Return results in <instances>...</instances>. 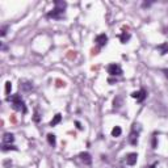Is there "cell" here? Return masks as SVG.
Wrapping results in <instances>:
<instances>
[{
  "instance_id": "ffe728a7",
  "label": "cell",
  "mask_w": 168,
  "mask_h": 168,
  "mask_svg": "<svg viewBox=\"0 0 168 168\" xmlns=\"http://www.w3.org/2000/svg\"><path fill=\"white\" fill-rule=\"evenodd\" d=\"M34 121H36V122H38V121H40V116H38L37 110H36V114H34Z\"/></svg>"
},
{
  "instance_id": "8992f818",
  "label": "cell",
  "mask_w": 168,
  "mask_h": 168,
  "mask_svg": "<svg viewBox=\"0 0 168 168\" xmlns=\"http://www.w3.org/2000/svg\"><path fill=\"white\" fill-rule=\"evenodd\" d=\"M106 42H108V36H106V34H104V33H103V34H99V36L96 37V43L99 45L100 47H103V46H105V45H106Z\"/></svg>"
},
{
  "instance_id": "ba28073f",
  "label": "cell",
  "mask_w": 168,
  "mask_h": 168,
  "mask_svg": "<svg viewBox=\"0 0 168 168\" xmlns=\"http://www.w3.org/2000/svg\"><path fill=\"white\" fill-rule=\"evenodd\" d=\"M79 156L84 164H91V163H92V158H91V155H89L88 152H82Z\"/></svg>"
},
{
  "instance_id": "e0dca14e",
  "label": "cell",
  "mask_w": 168,
  "mask_h": 168,
  "mask_svg": "<svg viewBox=\"0 0 168 168\" xmlns=\"http://www.w3.org/2000/svg\"><path fill=\"white\" fill-rule=\"evenodd\" d=\"M121 97H117V99H114V101H113V104H114V108H120V104H121Z\"/></svg>"
},
{
  "instance_id": "52a82bcc",
  "label": "cell",
  "mask_w": 168,
  "mask_h": 168,
  "mask_svg": "<svg viewBox=\"0 0 168 168\" xmlns=\"http://www.w3.org/2000/svg\"><path fill=\"white\" fill-rule=\"evenodd\" d=\"M137 159H138V155L135 152H131V154H129L126 156V163L129 165H134L137 163Z\"/></svg>"
},
{
  "instance_id": "5b68a950",
  "label": "cell",
  "mask_w": 168,
  "mask_h": 168,
  "mask_svg": "<svg viewBox=\"0 0 168 168\" xmlns=\"http://www.w3.org/2000/svg\"><path fill=\"white\" fill-rule=\"evenodd\" d=\"M129 142L131 144H135L138 143V131L135 130V124L133 125V129H131V133H130V137H129Z\"/></svg>"
},
{
  "instance_id": "3957f363",
  "label": "cell",
  "mask_w": 168,
  "mask_h": 168,
  "mask_svg": "<svg viewBox=\"0 0 168 168\" xmlns=\"http://www.w3.org/2000/svg\"><path fill=\"white\" fill-rule=\"evenodd\" d=\"M108 74H110L112 76H120L122 75V69H121L120 65L112 63V65L108 66Z\"/></svg>"
},
{
  "instance_id": "4fadbf2b",
  "label": "cell",
  "mask_w": 168,
  "mask_h": 168,
  "mask_svg": "<svg viewBox=\"0 0 168 168\" xmlns=\"http://www.w3.org/2000/svg\"><path fill=\"white\" fill-rule=\"evenodd\" d=\"M130 37H131L130 33H126V32H124V33L121 34V42H122V43H126V42L130 40Z\"/></svg>"
},
{
  "instance_id": "2e32d148",
  "label": "cell",
  "mask_w": 168,
  "mask_h": 168,
  "mask_svg": "<svg viewBox=\"0 0 168 168\" xmlns=\"http://www.w3.org/2000/svg\"><path fill=\"white\" fill-rule=\"evenodd\" d=\"M11 89H12V84H11V82H7L5 83V93L7 95L11 93Z\"/></svg>"
},
{
  "instance_id": "ac0fdd59",
  "label": "cell",
  "mask_w": 168,
  "mask_h": 168,
  "mask_svg": "<svg viewBox=\"0 0 168 168\" xmlns=\"http://www.w3.org/2000/svg\"><path fill=\"white\" fill-rule=\"evenodd\" d=\"M7 28L8 26H3V28H1V33H0V34H1V37H4V36H5V33H7Z\"/></svg>"
},
{
  "instance_id": "7c38bea8",
  "label": "cell",
  "mask_w": 168,
  "mask_h": 168,
  "mask_svg": "<svg viewBox=\"0 0 168 168\" xmlns=\"http://www.w3.org/2000/svg\"><path fill=\"white\" fill-rule=\"evenodd\" d=\"M47 142H49V144H50V146H53V147H54L55 143H57L54 134H47Z\"/></svg>"
},
{
  "instance_id": "9a60e30c",
  "label": "cell",
  "mask_w": 168,
  "mask_h": 168,
  "mask_svg": "<svg viewBox=\"0 0 168 168\" xmlns=\"http://www.w3.org/2000/svg\"><path fill=\"white\" fill-rule=\"evenodd\" d=\"M1 150H3V151H8V150H14V151H17L18 148L16 147V146H11V144H4V143H3V146H1Z\"/></svg>"
},
{
  "instance_id": "5bb4252c",
  "label": "cell",
  "mask_w": 168,
  "mask_h": 168,
  "mask_svg": "<svg viewBox=\"0 0 168 168\" xmlns=\"http://www.w3.org/2000/svg\"><path fill=\"white\" fill-rule=\"evenodd\" d=\"M121 133H122V130H121L120 126L113 127V130H112V135H113V137H120Z\"/></svg>"
},
{
  "instance_id": "8fae6325",
  "label": "cell",
  "mask_w": 168,
  "mask_h": 168,
  "mask_svg": "<svg viewBox=\"0 0 168 168\" xmlns=\"http://www.w3.org/2000/svg\"><path fill=\"white\" fill-rule=\"evenodd\" d=\"M158 50L160 51L161 55L167 54V53H168V43H163V45H160V46H158Z\"/></svg>"
},
{
  "instance_id": "7a4b0ae2",
  "label": "cell",
  "mask_w": 168,
  "mask_h": 168,
  "mask_svg": "<svg viewBox=\"0 0 168 168\" xmlns=\"http://www.w3.org/2000/svg\"><path fill=\"white\" fill-rule=\"evenodd\" d=\"M11 103H12V106H13L14 110H20L22 113H26V106H25V103L22 101V99L20 97V95H13V96L8 97Z\"/></svg>"
},
{
  "instance_id": "603a6c76",
  "label": "cell",
  "mask_w": 168,
  "mask_h": 168,
  "mask_svg": "<svg viewBox=\"0 0 168 168\" xmlns=\"http://www.w3.org/2000/svg\"><path fill=\"white\" fill-rule=\"evenodd\" d=\"M164 74H165V76L168 78V70H164Z\"/></svg>"
},
{
  "instance_id": "277c9868",
  "label": "cell",
  "mask_w": 168,
  "mask_h": 168,
  "mask_svg": "<svg viewBox=\"0 0 168 168\" xmlns=\"http://www.w3.org/2000/svg\"><path fill=\"white\" fill-rule=\"evenodd\" d=\"M131 97L133 99H137V101H143L144 99H146V91L144 89H141V91H135V92L131 93Z\"/></svg>"
},
{
  "instance_id": "30bf717a",
  "label": "cell",
  "mask_w": 168,
  "mask_h": 168,
  "mask_svg": "<svg viewBox=\"0 0 168 168\" xmlns=\"http://www.w3.org/2000/svg\"><path fill=\"white\" fill-rule=\"evenodd\" d=\"M61 121H62V116H61L59 113H58V114H55V117L51 120V122H50V126H55V125H58Z\"/></svg>"
},
{
  "instance_id": "6da1fadb",
  "label": "cell",
  "mask_w": 168,
  "mask_h": 168,
  "mask_svg": "<svg viewBox=\"0 0 168 168\" xmlns=\"http://www.w3.org/2000/svg\"><path fill=\"white\" fill-rule=\"evenodd\" d=\"M67 4L65 1H55V8L49 12L47 17L49 18H55V20H61V18L65 17V8Z\"/></svg>"
},
{
  "instance_id": "9c48e42d",
  "label": "cell",
  "mask_w": 168,
  "mask_h": 168,
  "mask_svg": "<svg viewBox=\"0 0 168 168\" xmlns=\"http://www.w3.org/2000/svg\"><path fill=\"white\" fill-rule=\"evenodd\" d=\"M13 141H14L13 134H11V133H5V134H4V137H3V143L4 144H11Z\"/></svg>"
},
{
  "instance_id": "7402d4cb",
  "label": "cell",
  "mask_w": 168,
  "mask_h": 168,
  "mask_svg": "<svg viewBox=\"0 0 168 168\" xmlns=\"http://www.w3.org/2000/svg\"><path fill=\"white\" fill-rule=\"evenodd\" d=\"M152 147L156 148V138H154V141H152Z\"/></svg>"
},
{
  "instance_id": "44dd1931",
  "label": "cell",
  "mask_w": 168,
  "mask_h": 168,
  "mask_svg": "<svg viewBox=\"0 0 168 168\" xmlns=\"http://www.w3.org/2000/svg\"><path fill=\"white\" fill-rule=\"evenodd\" d=\"M75 125H76V126H78V129H80V130H82V129H83V127H82V125H80V122H78V121H76V122H75Z\"/></svg>"
},
{
  "instance_id": "d6986e66",
  "label": "cell",
  "mask_w": 168,
  "mask_h": 168,
  "mask_svg": "<svg viewBox=\"0 0 168 168\" xmlns=\"http://www.w3.org/2000/svg\"><path fill=\"white\" fill-rule=\"evenodd\" d=\"M57 83H58L57 84L58 87H65V82H62V80H57Z\"/></svg>"
}]
</instances>
